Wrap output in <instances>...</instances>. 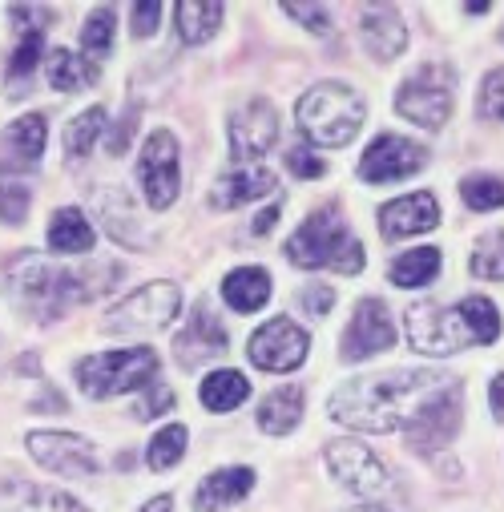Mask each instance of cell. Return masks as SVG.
Masks as SVG:
<instances>
[{
	"label": "cell",
	"instance_id": "obj_1",
	"mask_svg": "<svg viewBox=\"0 0 504 512\" xmlns=\"http://www.w3.org/2000/svg\"><path fill=\"white\" fill-rule=\"evenodd\" d=\"M452 383L440 371H392V375H359L347 379L331 396V416L359 432H404L416 412Z\"/></svg>",
	"mask_w": 504,
	"mask_h": 512
},
{
	"label": "cell",
	"instance_id": "obj_2",
	"mask_svg": "<svg viewBox=\"0 0 504 512\" xmlns=\"http://www.w3.org/2000/svg\"><path fill=\"white\" fill-rule=\"evenodd\" d=\"M117 267L93 263V267H57L45 254H17L5 271V287L17 307H29L41 319L61 315L69 303H85L93 295H105L117 283Z\"/></svg>",
	"mask_w": 504,
	"mask_h": 512
},
{
	"label": "cell",
	"instance_id": "obj_3",
	"mask_svg": "<svg viewBox=\"0 0 504 512\" xmlns=\"http://www.w3.org/2000/svg\"><path fill=\"white\" fill-rule=\"evenodd\" d=\"M287 259L295 267H335L343 275H359L363 267V246L359 238H351V226L343 218L339 206H319L315 214H307V222L287 238Z\"/></svg>",
	"mask_w": 504,
	"mask_h": 512
},
{
	"label": "cell",
	"instance_id": "obj_4",
	"mask_svg": "<svg viewBox=\"0 0 504 512\" xmlns=\"http://www.w3.org/2000/svg\"><path fill=\"white\" fill-rule=\"evenodd\" d=\"M299 130L311 146H347L363 125V97L343 81H323L299 97Z\"/></svg>",
	"mask_w": 504,
	"mask_h": 512
},
{
	"label": "cell",
	"instance_id": "obj_5",
	"mask_svg": "<svg viewBox=\"0 0 504 512\" xmlns=\"http://www.w3.org/2000/svg\"><path fill=\"white\" fill-rule=\"evenodd\" d=\"M154 375H158V351L154 347L97 351V355H85L77 363V383H81V392L93 396V400L146 388V383H154Z\"/></svg>",
	"mask_w": 504,
	"mask_h": 512
},
{
	"label": "cell",
	"instance_id": "obj_6",
	"mask_svg": "<svg viewBox=\"0 0 504 512\" xmlns=\"http://www.w3.org/2000/svg\"><path fill=\"white\" fill-rule=\"evenodd\" d=\"M182 315V287L178 283H150L138 287L130 299H121L109 319L105 331L109 335H154L162 327H170Z\"/></svg>",
	"mask_w": 504,
	"mask_h": 512
},
{
	"label": "cell",
	"instance_id": "obj_7",
	"mask_svg": "<svg viewBox=\"0 0 504 512\" xmlns=\"http://www.w3.org/2000/svg\"><path fill=\"white\" fill-rule=\"evenodd\" d=\"M452 101H456V77L448 65L432 61V65H420L396 93V109L424 125V130H440V125L452 117Z\"/></svg>",
	"mask_w": 504,
	"mask_h": 512
},
{
	"label": "cell",
	"instance_id": "obj_8",
	"mask_svg": "<svg viewBox=\"0 0 504 512\" xmlns=\"http://www.w3.org/2000/svg\"><path fill=\"white\" fill-rule=\"evenodd\" d=\"M404 331H408L412 351L420 355H456L460 347L472 343L460 311H444L440 303H416L404 319Z\"/></svg>",
	"mask_w": 504,
	"mask_h": 512
},
{
	"label": "cell",
	"instance_id": "obj_9",
	"mask_svg": "<svg viewBox=\"0 0 504 512\" xmlns=\"http://www.w3.org/2000/svg\"><path fill=\"white\" fill-rule=\"evenodd\" d=\"M178 138L170 130H158L146 138L142 146V158H138V182H142V194L154 210H166L174 206L178 198Z\"/></svg>",
	"mask_w": 504,
	"mask_h": 512
},
{
	"label": "cell",
	"instance_id": "obj_10",
	"mask_svg": "<svg viewBox=\"0 0 504 512\" xmlns=\"http://www.w3.org/2000/svg\"><path fill=\"white\" fill-rule=\"evenodd\" d=\"M323 460H327L331 476L343 488L359 492V496L388 492V468H384V460L375 456L367 444H359V440H331L327 452H323Z\"/></svg>",
	"mask_w": 504,
	"mask_h": 512
},
{
	"label": "cell",
	"instance_id": "obj_11",
	"mask_svg": "<svg viewBox=\"0 0 504 512\" xmlns=\"http://www.w3.org/2000/svg\"><path fill=\"white\" fill-rule=\"evenodd\" d=\"M460 400H464V388H460V379H452L444 392H436L420 412L416 420L404 428L408 444L416 452H440L452 444L456 428H460Z\"/></svg>",
	"mask_w": 504,
	"mask_h": 512
},
{
	"label": "cell",
	"instance_id": "obj_12",
	"mask_svg": "<svg viewBox=\"0 0 504 512\" xmlns=\"http://www.w3.org/2000/svg\"><path fill=\"white\" fill-rule=\"evenodd\" d=\"M311 351V335L303 327H295L291 319H271L263 323L246 343V355L263 371H295Z\"/></svg>",
	"mask_w": 504,
	"mask_h": 512
},
{
	"label": "cell",
	"instance_id": "obj_13",
	"mask_svg": "<svg viewBox=\"0 0 504 512\" xmlns=\"http://www.w3.org/2000/svg\"><path fill=\"white\" fill-rule=\"evenodd\" d=\"M428 162V150L400 138V134H384V138H375L363 158H359V178L363 182H375V186H384V182H400L416 170H424Z\"/></svg>",
	"mask_w": 504,
	"mask_h": 512
},
{
	"label": "cell",
	"instance_id": "obj_14",
	"mask_svg": "<svg viewBox=\"0 0 504 512\" xmlns=\"http://www.w3.org/2000/svg\"><path fill=\"white\" fill-rule=\"evenodd\" d=\"M279 142V109L271 101H246L242 109H234L230 117V150L238 162H255L263 154H271Z\"/></svg>",
	"mask_w": 504,
	"mask_h": 512
},
{
	"label": "cell",
	"instance_id": "obj_15",
	"mask_svg": "<svg viewBox=\"0 0 504 512\" xmlns=\"http://www.w3.org/2000/svg\"><path fill=\"white\" fill-rule=\"evenodd\" d=\"M29 452L41 468L73 476V480H85V476L97 472L93 444L81 440V436H69V432H29Z\"/></svg>",
	"mask_w": 504,
	"mask_h": 512
},
{
	"label": "cell",
	"instance_id": "obj_16",
	"mask_svg": "<svg viewBox=\"0 0 504 512\" xmlns=\"http://www.w3.org/2000/svg\"><path fill=\"white\" fill-rule=\"evenodd\" d=\"M396 339V327L388 319V307L380 299H363L343 331V359L359 363V359H371L375 351H388Z\"/></svg>",
	"mask_w": 504,
	"mask_h": 512
},
{
	"label": "cell",
	"instance_id": "obj_17",
	"mask_svg": "<svg viewBox=\"0 0 504 512\" xmlns=\"http://www.w3.org/2000/svg\"><path fill=\"white\" fill-rule=\"evenodd\" d=\"M222 351H226V331H222L218 315H210V303H198L190 323L174 339V355L182 367H202L206 359H214Z\"/></svg>",
	"mask_w": 504,
	"mask_h": 512
},
{
	"label": "cell",
	"instance_id": "obj_18",
	"mask_svg": "<svg viewBox=\"0 0 504 512\" xmlns=\"http://www.w3.org/2000/svg\"><path fill=\"white\" fill-rule=\"evenodd\" d=\"M359 33L371 57L380 61H396L408 49V25L392 5H367L359 17Z\"/></svg>",
	"mask_w": 504,
	"mask_h": 512
},
{
	"label": "cell",
	"instance_id": "obj_19",
	"mask_svg": "<svg viewBox=\"0 0 504 512\" xmlns=\"http://www.w3.org/2000/svg\"><path fill=\"white\" fill-rule=\"evenodd\" d=\"M440 222V202L436 194L420 190V194H408V198H396L380 210V230L384 238H412V234H424Z\"/></svg>",
	"mask_w": 504,
	"mask_h": 512
},
{
	"label": "cell",
	"instance_id": "obj_20",
	"mask_svg": "<svg viewBox=\"0 0 504 512\" xmlns=\"http://www.w3.org/2000/svg\"><path fill=\"white\" fill-rule=\"evenodd\" d=\"M250 488H255V472L250 468H218L198 484L194 512H226L238 500H246Z\"/></svg>",
	"mask_w": 504,
	"mask_h": 512
},
{
	"label": "cell",
	"instance_id": "obj_21",
	"mask_svg": "<svg viewBox=\"0 0 504 512\" xmlns=\"http://www.w3.org/2000/svg\"><path fill=\"white\" fill-rule=\"evenodd\" d=\"M275 190V174L271 170H259V166H250V170H234L226 178H218L214 194H210V206L214 210H234L242 202H255L263 194Z\"/></svg>",
	"mask_w": 504,
	"mask_h": 512
},
{
	"label": "cell",
	"instance_id": "obj_22",
	"mask_svg": "<svg viewBox=\"0 0 504 512\" xmlns=\"http://www.w3.org/2000/svg\"><path fill=\"white\" fill-rule=\"evenodd\" d=\"M0 512H89V508L53 488L9 484V488H0Z\"/></svg>",
	"mask_w": 504,
	"mask_h": 512
},
{
	"label": "cell",
	"instance_id": "obj_23",
	"mask_svg": "<svg viewBox=\"0 0 504 512\" xmlns=\"http://www.w3.org/2000/svg\"><path fill=\"white\" fill-rule=\"evenodd\" d=\"M93 206H97V214L105 218V230H109L121 246H142L138 214H134L130 198H125V190H117V186H97Z\"/></svg>",
	"mask_w": 504,
	"mask_h": 512
},
{
	"label": "cell",
	"instance_id": "obj_24",
	"mask_svg": "<svg viewBox=\"0 0 504 512\" xmlns=\"http://www.w3.org/2000/svg\"><path fill=\"white\" fill-rule=\"evenodd\" d=\"M222 299H226V307L246 311V315L259 311V307H267V299H271V275H267L263 267H238V271L226 275Z\"/></svg>",
	"mask_w": 504,
	"mask_h": 512
},
{
	"label": "cell",
	"instance_id": "obj_25",
	"mask_svg": "<svg viewBox=\"0 0 504 512\" xmlns=\"http://www.w3.org/2000/svg\"><path fill=\"white\" fill-rule=\"evenodd\" d=\"M299 420H303V388H295V383H287V388H275L259 404V428L267 436H287Z\"/></svg>",
	"mask_w": 504,
	"mask_h": 512
},
{
	"label": "cell",
	"instance_id": "obj_26",
	"mask_svg": "<svg viewBox=\"0 0 504 512\" xmlns=\"http://www.w3.org/2000/svg\"><path fill=\"white\" fill-rule=\"evenodd\" d=\"M49 246L57 254H89L93 250V226H89V218L81 210H73V206L57 210L53 222H49Z\"/></svg>",
	"mask_w": 504,
	"mask_h": 512
},
{
	"label": "cell",
	"instance_id": "obj_27",
	"mask_svg": "<svg viewBox=\"0 0 504 512\" xmlns=\"http://www.w3.org/2000/svg\"><path fill=\"white\" fill-rule=\"evenodd\" d=\"M174 21H178V37L186 45H202L214 37V29L222 21V5H210V0H182V5H174Z\"/></svg>",
	"mask_w": 504,
	"mask_h": 512
},
{
	"label": "cell",
	"instance_id": "obj_28",
	"mask_svg": "<svg viewBox=\"0 0 504 512\" xmlns=\"http://www.w3.org/2000/svg\"><path fill=\"white\" fill-rule=\"evenodd\" d=\"M440 250L436 246H416V250H408V254H400V259L392 263V283L396 287H428L436 275H440Z\"/></svg>",
	"mask_w": 504,
	"mask_h": 512
},
{
	"label": "cell",
	"instance_id": "obj_29",
	"mask_svg": "<svg viewBox=\"0 0 504 512\" xmlns=\"http://www.w3.org/2000/svg\"><path fill=\"white\" fill-rule=\"evenodd\" d=\"M202 404L210 408V412H234L246 396H250V379H242L238 371H210L206 379H202Z\"/></svg>",
	"mask_w": 504,
	"mask_h": 512
},
{
	"label": "cell",
	"instance_id": "obj_30",
	"mask_svg": "<svg viewBox=\"0 0 504 512\" xmlns=\"http://www.w3.org/2000/svg\"><path fill=\"white\" fill-rule=\"evenodd\" d=\"M45 138H49L45 117L41 113H25V117H17L9 130H5V150L17 162H37L45 154Z\"/></svg>",
	"mask_w": 504,
	"mask_h": 512
},
{
	"label": "cell",
	"instance_id": "obj_31",
	"mask_svg": "<svg viewBox=\"0 0 504 512\" xmlns=\"http://www.w3.org/2000/svg\"><path fill=\"white\" fill-rule=\"evenodd\" d=\"M93 81H97V69H93L85 57H77V53H69V49H53V53H49V85H53V89L73 93V89H85V85H93Z\"/></svg>",
	"mask_w": 504,
	"mask_h": 512
},
{
	"label": "cell",
	"instance_id": "obj_32",
	"mask_svg": "<svg viewBox=\"0 0 504 512\" xmlns=\"http://www.w3.org/2000/svg\"><path fill=\"white\" fill-rule=\"evenodd\" d=\"M456 311H460V319H464L472 343H480V347L496 343V335H500V315H496V303H492V299H484V295H468V299H460Z\"/></svg>",
	"mask_w": 504,
	"mask_h": 512
},
{
	"label": "cell",
	"instance_id": "obj_33",
	"mask_svg": "<svg viewBox=\"0 0 504 512\" xmlns=\"http://www.w3.org/2000/svg\"><path fill=\"white\" fill-rule=\"evenodd\" d=\"M101 125H105V109H101V105L77 113V117L65 125V154H69V158H85V154L93 150L97 134H101Z\"/></svg>",
	"mask_w": 504,
	"mask_h": 512
},
{
	"label": "cell",
	"instance_id": "obj_34",
	"mask_svg": "<svg viewBox=\"0 0 504 512\" xmlns=\"http://www.w3.org/2000/svg\"><path fill=\"white\" fill-rule=\"evenodd\" d=\"M468 267H472L476 279H488V283H500L504 279V230H496V234H488V238L476 242Z\"/></svg>",
	"mask_w": 504,
	"mask_h": 512
},
{
	"label": "cell",
	"instance_id": "obj_35",
	"mask_svg": "<svg viewBox=\"0 0 504 512\" xmlns=\"http://www.w3.org/2000/svg\"><path fill=\"white\" fill-rule=\"evenodd\" d=\"M186 456V428L182 424H170V428H162L154 440H150V448H146V464L150 468H174L178 460Z\"/></svg>",
	"mask_w": 504,
	"mask_h": 512
},
{
	"label": "cell",
	"instance_id": "obj_36",
	"mask_svg": "<svg viewBox=\"0 0 504 512\" xmlns=\"http://www.w3.org/2000/svg\"><path fill=\"white\" fill-rule=\"evenodd\" d=\"M113 13L109 9H97L89 21H85V29H81V49L89 53V57H109V49H113Z\"/></svg>",
	"mask_w": 504,
	"mask_h": 512
},
{
	"label": "cell",
	"instance_id": "obj_37",
	"mask_svg": "<svg viewBox=\"0 0 504 512\" xmlns=\"http://www.w3.org/2000/svg\"><path fill=\"white\" fill-rule=\"evenodd\" d=\"M460 194H464V202H468L472 210H496V206H504V182H500V178H488V174L468 178V182L460 186Z\"/></svg>",
	"mask_w": 504,
	"mask_h": 512
},
{
	"label": "cell",
	"instance_id": "obj_38",
	"mask_svg": "<svg viewBox=\"0 0 504 512\" xmlns=\"http://www.w3.org/2000/svg\"><path fill=\"white\" fill-rule=\"evenodd\" d=\"M45 53V29H25V37H21V45L13 49V61H9V77H25L33 65H37V57Z\"/></svg>",
	"mask_w": 504,
	"mask_h": 512
},
{
	"label": "cell",
	"instance_id": "obj_39",
	"mask_svg": "<svg viewBox=\"0 0 504 512\" xmlns=\"http://www.w3.org/2000/svg\"><path fill=\"white\" fill-rule=\"evenodd\" d=\"M480 117L504 121V69H492V73L484 77V89H480Z\"/></svg>",
	"mask_w": 504,
	"mask_h": 512
},
{
	"label": "cell",
	"instance_id": "obj_40",
	"mask_svg": "<svg viewBox=\"0 0 504 512\" xmlns=\"http://www.w3.org/2000/svg\"><path fill=\"white\" fill-rule=\"evenodd\" d=\"M25 210H29V186H17V182L0 186V218H5V222H21Z\"/></svg>",
	"mask_w": 504,
	"mask_h": 512
},
{
	"label": "cell",
	"instance_id": "obj_41",
	"mask_svg": "<svg viewBox=\"0 0 504 512\" xmlns=\"http://www.w3.org/2000/svg\"><path fill=\"white\" fill-rule=\"evenodd\" d=\"M170 408H174V392L166 388V383L154 379V383H150V396H146L134 412H138V420H154V416H166Z\"/></svg>",
	"mask_w": 504,
	"mask_h": 512
},
{
	"label": "cell",
	"instance_id": "obj_42",
	"mask_svg": "<svg viewBox=\"0 0 504 512\" xmlns=\"http://www.w3.org/2000/svg\"><path fill=\"white\" fill-rule=\"evenodd\" d=\"M283 13L295 17V21H303L315 33H331V21H327V9L323 5H283Z\"/></svg>",
	"mask_w": 504,
	"mask_h": 512
},
{
	"label": "cell",
	"instance_id": "obj_43",
	"mask_svg": "<svg viewBox=\"0 0 504 512\" xmlns=\"http://www.w3.org/2000/svg\"><path fill=\"white\" fill-rule=\"evenodd\" d=\"M134 37H150L158 29V17H162V5L158 0H150V5H134Z\"/></svg>",
	"mask_w": 504,
	"mask_h": 512
},
{
	"label": "cell",
	"instance_id": "obj_44",
	"mask_svg": "<svg viewBox=\"0 0 504 512\" xmlns=\"http://www.w3.org/2000/svg\"><path fill=\"white\" fill-rule=\"evenodd\" d=\"M299 303H303L311 315H327V311H331V303H335V291H331V287H323V283H315V287H307V291L299 295Z\"/></svg>",
	"mask_w": 504,
	"mask_h": 512
},
{
	"label": "cell",
	"instance_id": "obj_45",
	"mask_svg": "<svg viewBox=\"0 0 504 512\" xmlns=\"http://www.w3.org/2000/svg\"><path fill=\"white\" fill-rule=\"evenodd\" d=\"M287 166H291L299 178H319V174H323V162H319L315 154H307V150H291V154H287Z\"/></svg>",
	"mask_w": 504,
	"mask_h": 512
},
{
	"label": "cell",
	"instance_id": "obj_46",
	"mask_svg": "<svg viewBox=\"0 0 504 512\" xmlns=\"http://www.w3.org/2000/svg\"><path fill=\"white\" fill-rule=\"evenodd\" d=\"M488 400H492V416H496V420H504V375H496V379H492Z\"/></svg>",
	"mask_w": 504,
	"mask_h": 512
},
{
	"label": "cell",
	"instance_id": "obj_47",
	"mask_svg": "<svg viewBox=\"0 0 504 512\" xmlns=\"http://www.w3.org/2000/svg\"><path fill=\"white\" fill-rule=\"evenodd\" d=\"M275 222H279V206H271V210H263V214L255 218V234H267Z\"/></svg>",
	"mask_w": 504,
	"mask_h": 512
},
{
	"label": "cell",
	"instance_id": "obj_48",
	"mask_svg": "<svg viewBox=\"0 0 504 512\" xmlns=\"http://www.w3.org/2000/svg\"><path fill=\"white\" fill-rule=\"evenodd\" d=\"M170 504H174L170 496H154V500H150V504H146L142 512H170Z\"/></svg>",
	"mask_w": 504,
	"mask_h": 512
},
{
	"label": "cell",
	"instance_id": "obj_49",
	"mask_svg": "<svg viewBox=\"0 0 504 512\" xmlns=\"http://www.w3.org/2000/svg\"><path fill=\"white\" fill-rule=\"evenodd\" d=\"M347 512H384V508H375V504H363V508H347Z\"/></svg>",
	"mask_w": 504,
	"mask_h": 512
}]
</instances>
